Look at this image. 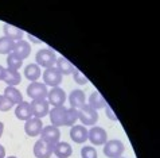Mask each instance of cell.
<instances>
[{
  "instance_id": "obj_26",
  "label": "cell",
  "mask_w": 160,
  "mask_h": 158,
  "mask_svg": "<svg viewBox=\"0 0 160 158\" xmlns=\"http://www.w3.org/2000/svg\"><path fill=\"white\" fill-rule=\"evenodd\" d=\"M23 66V61L19 60L16 56H14V54H8L7 56V69H11V70H18L19 72V69Z\"/></svg>"
},
{
  "instance_id": "obj_7",
  "label": "cell",
  "mask_w": 160,
  "mask_h": 158,
  "mask_svg": "<svg viewBox=\"0 0 160 158\" xmlns=\"http://www.w3.org/2000/svg\"><path fill=\"white\" fill-rule=\"evenodd\" d=\"M41 139L43 141L48 142L50 145L54 146L55 143H58L61 141V131L58 127L52 124H48V126H43V130L41 133Z\"/></svg>"
},
{
  "instance_id": "obj_10",
  "label": "cell",
  "mask_w": 160,
  "mask_h": 158,
  "mask_svg": "<svg viewBox=\"0 0 160 158\" xmlns=\"http://www.w3.org/2000/svg\"><path fill=\"white\" fill-rule=\"evenodd\" d=\"M43 130V122L39 118H30L28 120H26L24 123V133L28 135V137H38L41 135Z\"/></svg>"
},
{
  "instance_id": "obj_1",
  "label": "cell",
  "mask_w": 160,
  "mask_h": 158,
  "mask_svg": "<svg viewBox=\"0 0 160 158\" xmlns=\"http://www.w3.org/2000/svg\"><path fill=\"white\" fill-rule=\"evenodd\" d=\"M78 120H81L82 126H85V127H88V126L93 127L98 122V112L85 104L81 108H78Z\"/></svg>"
},
{
  "instance_id": "obj_29",
  "label": "cell",
  "mask_w": 160,
  "mask_h": 158,
  "mask_svg": "<svg viewBox=\"0 0 160 158\" xmlns=\"http://www.w3.org/2000/svg\"><path fill=\"white\" fill-rule=\"evenodd\" d=\"M12 107H14V104H12L6 96H4V95H0V111L7 112V111L12 110Z\"/></svg>"
},
{
  "instance_id": "obj_25",
  "label": "cell",
  "mask_w": 160,
  "mask_h": 158,
  "mask_svg": "<svg viewBox=\"0 0 160 158\" xmlns=\"http://www.w3.org/2000/svg\"><path fill=\"white\" fill-rule=\"evenodd\" d=\"M78 120V110L75 108H66V118H65V126L73 127Z\"/></svg>"
},
{
  "instance_id": "obj_14",
  "label": "cell",
  "mask_w": 160,
  "mask_h": 158,
  "mask_svg": "<svg viewBox=\"0 0 160 158\" xmlns=\"http://www.w3.org/2000/svg\"><path fill=\"white\" fill-rule=\"evenodd\" d=\"M30 53H31V46H30V43L27 42V41H18V42H15L14 45V50H12V54L14 56H16L19 60L22 61H24L26 58H27L30 56Z\"/></svg>"
},
{
  "instance_id": "obj_8",
  "label": "cell",
  "mask_w": 160,
  "mask_h": 158,
  "mask_svg": "<svg viewBox=\"0 0 160 158\" xmlns=\"http://www.w3.org/2000/svg\"><path fill=\"white\" fill-rule=\"evenodd\" d=\"M30 106H31V112H32L34 118L42 119L46 115H48V111H50V104L47 103L46 99H38V100H32L30 103Z\"/></svg>"
},
{
  "instance_id": "obj_16",
  "label": "cell",
  "mask_w": 160,
  "mask_h": 158,
  "mask_svg": "<svg viewBox=\"0 0 160 158\" xmlns=\"http://www.w3.org/2000/svg\"><path fill=\"white\" fill-rule=\"evenodd\" d=\"M15 116L19 120H28L30 118H32V112H31V106L27 101H22L20 104L15 106Z\"/></svg>"
},
{
  "instance_id": "obj_34",
  "label": "cell",
  "mask_w": 160,
  "mask_h": 158,
  "mask_svg": "<svg viewBox=\"0 0 160 158\" xmlns=\"http://www.w3.org/2000/svg\"><path fill=\"white\" fill-rule=\"evenodd\" d=\"M7 158H18V157H15V155H10V157H7Z\"/></svg>"
},
{
  "instance_id": "obj_11",
  "label": "cell",
  "mask_w": 160,
  "mask_h": 158,
  "mask_svg": "<svg viewBox=\"0 0 160 158\" xmlns=\"http://www.w3.org/2000/svg\"><path fill=\"white\" fill-rule=\"evenodd\" d=\"M52 145L43 139H38L34 145V155L35 158H50L52 155Z\"/></svg>"
},
{
  "instance_id": "obj_22",
  "label": "cell",
  "mask_w": 160,
  "mask_h": 158,
  "mask_svg": "<svg viewBox=\"0 0 160 158\" xmlns=\"http://www.w3.org/2000/svg\"><path fill=\"white\" fill-rule=\"evenodd\" d=\"M24 76L26 79L31 83H35L38 81L39 77L42 76V72H41V68H39L37 64H28L27 66L24 68Z\"/></svg>"
},
{
  "instance_id": "obj_9",
  "label": "cell",
  "mask_w": 160,
  "mask_h": 158,
  "mask_svg": "<svg viewBox=\"0 0 160 158\" xmlns=\"http://www.w3.org/2000/svg\"><path fill=\"white\" fill-rule=\"evenodd\" d=\"M47 92L48 89L43 83L35 81L31 83L27 87V95L32 99V100H38V99H46L47 97Z\"/></svg>"
},
{
  "instance_id": "obj_2",
  "label": "cell",
  "mask_w": 160,
  "mask_h": 158,
  "mask_svg": "<svg viewBox=\"0 0 160 158\" xmlns=\"http://www.w3.org/2000/svg\"><path fill=\"white\" fill-rule=\"evenodd\" d=\"M35 64H37L39 68L43 66L44 69H48V68H52L55 66V62H57V56L55 53L50 50V49H42L37 53L35 56Z\"/></svg>"
},
{
  "instance_id": "obj_12",
  "label": "cell",
  "mask_w": 160,
  "mask_h": 158,
  "mask_svg": "<svg viewBox=\"0 0 160 158\" xmlns=\"http://www.w3.org/2000/svg\"><path fill=\"white\" fill-rule=\"evenodd\" d=\"M48 114H50V122L52 126H55V127H62V126H65V118H66V108L62 106V107H52L50 111H48Z\"/></svg>"
},
{
  "instance_id": "obj_17",
  "label": "cell",
  "mask_w": 160,
  "mask_h": 158,
  "mask_svg": "<svg viewBox=\"0 0 160 158\" xmlns=\"http://www.w3.org/2000/svg\"><path fill=\"white\" fill-rule=\"evenodd\" d=\"M52 154H55L57 158H69L73 154V149L68 142L59 141L58 143H55L54 147H52Z\"/></svg>"
},
{
  "instance_id": "obj_18",
  "label": "cell",
  "mask_w": 160,
  "mask_h": 158,
  "mask_svg": "<svg viewBox=\"0 0 160 158\" xmlns=\"http://www.w3.org/2000/svg\"><path fill=\"white\" fill-rule=\"evenodd\" d=\"M3 31H4V37L12 39L14 42H18V41H22L23 39V30L18 29V27L12 26V25H4L3 26Z\"/></svg>"
},
{
  "instance_id": "obj_35",
  "label": "cell",
  "mask_w": 160,
  "mask_h": 158,
  "mask_svg": "<svg viewBox=\"0 0 160 158\" xmlns=\"http://www.w3.org/2000/svg\"><path fill=\"white\" fill-rule=\"evenodd\" d=\"M120 158H124V157H120Z\"/></svg>"
},
{
  "instance_id": "obj_30",
  "label": "cell",
  "mask_w": 160,
  "mask_h": 158,
  "mask_svg": "<svg viewBox=\"0 0 160 158\" xmlns=\"http://www.w3.org/2000/svg\"><path fill=\"white\" fill-rule=\"evenodd\" d=\"M105 111H106V115H108V118L110 119V120H114V122H117L118 119H117V116H116V114H113L112 112V110H110V107L106 104L105 106Z\"/></svg>"
},
{
  "instance_id": "obj_19",
  "label": "cell",
  "mask_w": 160,
  "mask_h": 158,
  "mask_svg": "<svg viewBox=\"0 0 160 158\" xmlns=\"http://www.w3.org/2000/svg\"><path fill=\"white\" fill-rule=\"evenodd\" d=\"M86 104L89 107H92L93 110L98 111V110H101V108H105L106 101H105L104 96H101V93L98 91H94V92H92L90 96H89V100H88Z\"/></svg>"
},
{
  "instance_id": "obj_23",
  "label": "cell",
  "mask_w": 160,
  "mask_h": 158,
  "mask_svg": "<svg viewBox=\"0 0 160 158\" xmlns=\"http://www.w3.org/2000/svg\"><path fill=\"white\" fill-rule=\"evenodd\" d=\"M4 83L7 84V87H16L20 84L22 81V76L18 70H11L6 68V76H4Z\"/></svg>"
},
{
  "instance_id": "obj_21",
  "label": "cell",
  "mask_w": 160,
  "mask_h": 158,
  "mask_svg": "<svg viewBox=\"0 0 160 158\" xmlns=\"http://www.w3.org/2000/svg\"><path fill=\"white\" fill-rule=\"evenodd\" d=\"M55 68L59 70V73L62 76H65V74H72L73 73V70H74V65L70 62L68 58H65V57H59V58H57V62H55Z\"/></svg>"
},
{
  "instance_id": "obj_3",
  "label": "cell",
  "mask_w": 160,
  "mask_h": 158,
  "mask_svg": "<svg viewBox=\"0 0 160 158\" xmlns=\"http://www.w3.org/2000/svg\"><path fill=\"white\" fill-rule=\"evenodd\" d=\"M125 150L124 143L120 139H110L104 145V154L108 158H120Z\"/></svg>"
},
{
  "instance_id": "obj_15",
  "label": "cell",
  "mask_w": 160,
  "mask_h": 158,
  "mask_svg": "<svg viewBox=\"0 0 160 158\" xmlns=\"http://www.w3.org/2000/svg\"><path fill=\"white\" fill-rule=\"evenodd\" d=\"M69 103H70V107L75 108V110L85 106L86 104L85 92L82 89H74V91H72V93L69 95Z\"/></svg>"
},
{
  "instance_id": "obj_6",
  "label": "cell",
  "mask_w": 160,
  "mask_h": 158,
  "mask_svg": "<svg viewBox=\"0 0 160 158\" xmlns=\"http://www.w3.org/2000/svg\"><path fill=\"white\" fill-rule=\"evenodd\" d=\"M46 100L52 107H62L66 101V92L61 87H54L47 92Z\"/></svg>"
},
{
  "instance_id": "obj_24",
  "label": "cell",
  "mask_w": 160,
  "mask_h": 158,
  "mask_svg": "<svg viewBox=\"0 0 160 158\" xmlns=\"http://www.w3.org/2000/svg\"><path fill=\"white\" fill-rule=\"evenodd\" d=\"M14 45L15 42L7 37H0V54H11L14 50Z\"/></svg>"
},
{
  "instance_id": "obj_13",
  "label": "cell",
  "mask_w": 160,
  "mask_h": 158,
  "mask_svg": "<svg viewBox=\"0 0 160 158\" xmlns=\"http://www.w3.org/2000/svg\"><path fill=\"white\" fill-rule=\"evenodd\" d=\"M70 138L75 143H83L88 141V128L82 124H74L70 128Z\"/></svg>"
},
{
  "instance_id": "obj_33",
  "label": "cell",
  "mask_w": 160,
  "mask_h": 158,
  "mask_svg": "<svg viewBox=\"0 0 160 158\" xmlns=\"http://www.w3.org/2000/svg\"><path fill=\"white\" fill-rule=\"evenodd\" d=\"M3 133H4V123L3 122H0V138H2Z\"/></svg>"
},
{
  "instance_id": "obj_28",
  "label": "cell",
  "mask_w": 160,
  "mask_h": 158,
  "mask_svg": "<svg viewBox=\"0 0 160 158\" xmlns=\"http://www.w3.org/2000/svg\"><path fill=\"white\" fill-rule=\"evenodd\" d=\"M81 158H98L94 146H83L81 150Z\"/></svg>"
},
{
  "instance_id": "obj_20",
  "label": "cell",
  "mask_w": 160,
  "mask_h": 158,
  "mask_svg": "<svg viewBox=\"0 0 160 158\" xmlns=\"http://www.w3.org/2000/svg\"><path fill=\"white\" fill-rule=\"evenodd\" d=\"M4 96H6L14 106H18L23 101L22 92L16 87H6V89H4Z\"/></svg>"
},
{
  "instance_id": "obj_27",
  "label": "cell",
  "mask_w": 160,
  "mask_h": 158,
  "mask_svg": "<svg viewBox=\"0 0 160 158\" xmlns=\"http://www.w3.org/2000/svg\"><path fill=\"white\" fill-rule=\"evenodd\" d=\"M72 76H73V79H74V81L77 83L78 85H86L88 83H89V80H88V77L85 74L82 73L79 69H77V68H74V70H73V73H72Z\"/></svg>"
},
{
  "instance_id": "obj_32",
  "label": "cell",
  "mask_w": 160,
  "mask_h": 158,
  "mask_svg": "<svg viewBox=\"0 0 160 158\" xmlns=\"http://www.w3.org/2000/svg\"><path fill=\"white\" fill-rule=\"evenodd\" d=\"M0 158H6V150H4V146L0 145Z\"/></svg>"
},
{
  "instance_id": "obj_31",
  "label": "cell",
  "mask_w": 160,
  "mask_h": 158,
  "mask_svg": "<svg viewBox=\"0 0 160 158\" xmlns=\"http://www.w3.org/2000/svg\"><path fill=\"white\" fill-rule=\"evenodd\" d=\"M4 76H6V68L0 65V81L4 80Z\"/></svg>"
},
{
  "instance_id": "obj_4",
  "label": "cell",
  "mask_w": 160,
  "mask_h": 158,
  "mask_svg": "<svg viewBox=\"0 0 160 158\" xmlns=\"http://www.w3.org/2000/svg\"><path fill=\"white\" fill-rule=\"evenodd\" d=\"M88 141L92 142V146H104L108 141V134L105 128L100 126H93L90 130H88Z\"/></svg>"
},
{
  "instance_id": "obj_5",
  "label": "cell",
  "mask_w": 160,
  "mask_h": 158,
  "mask_svg": "<svg viewBox=\"0 0 160 158\" xmlns=\"http://www.w3.org/2000/svg\"><path fill=\"white\" fill-rule=\"evenodd\" d=\"M42 77H43V84L46 85V87L48 85V87H51V88L59 87L62 80H63V76L59 73V70L57 69L55 66L44 69V72L42 73Z\"/></svg>"
}]
</instances>
